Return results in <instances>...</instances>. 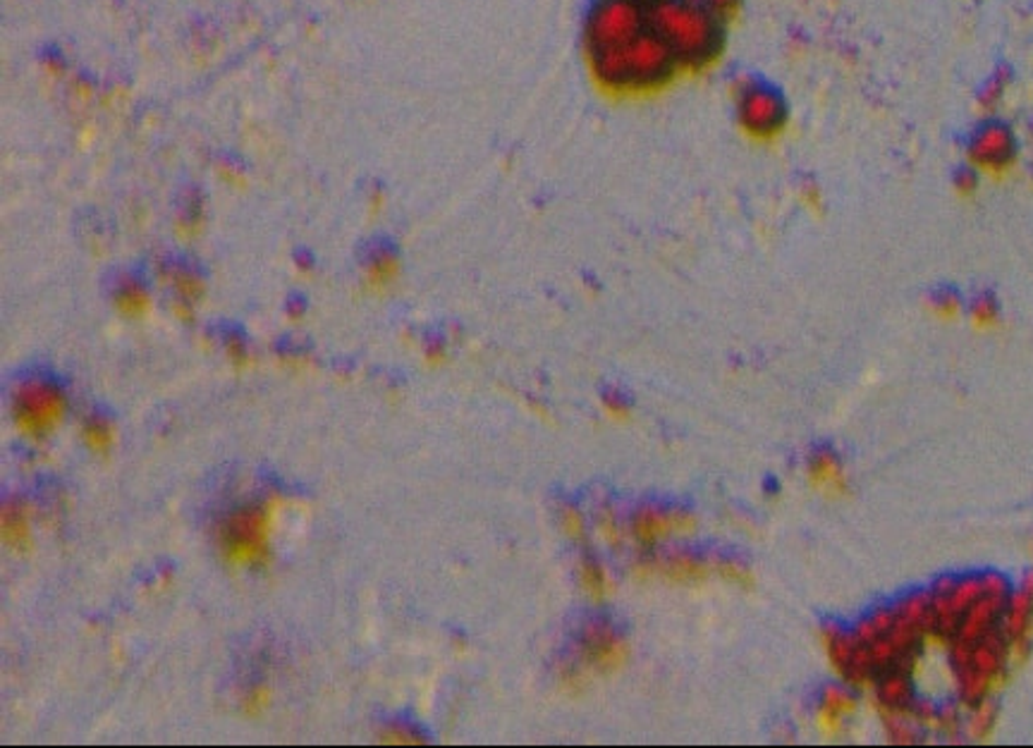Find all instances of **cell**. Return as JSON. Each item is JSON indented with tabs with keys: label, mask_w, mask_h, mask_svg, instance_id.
I'll list each match as a JSON object with an SVG mask.
<instances>
[{
	"label": "cell",
	"mask_w": 1033,
	"mask_h": 748,
	"mask_svg": "<svg viewBox=\"0 0 1033 748\" xmlns=\"http://www.w3.org/2000/svg\"><path fill=\"white\" fill-rule=\"evenodd\" d=\"M625 655H627V649H625V641L617 637L615 631L610 629H596V631H589L586 633V643H584V651H582V657H584V663L589 667H594L598 672H608V669H617L622 665L625 661Z\"/></svg>",
	"instance_id": "obj_12"
},
{
	"label": "cell",
	"mask_w": 1033,
	"mask_h": 748,
	"mask_svg": "<svg viewBox=\"0 0 1033 748\" xmlns=\"http://www.w3.org/2000/svg\"><path fill=\"white\" fill-rule=\"evenodd\" d=\"M856 710V699L847 689H826L821 708H818V725L823 732H838Z\"/></svg>",
	"instance_id": "obj_15"
},
{
	"label": "cell",
	"mask_w": 1033,
	"mask_h": 748,
	"mask_svg": "<svg viewBox=\"0 0 1033 748\" xmlns=\"http://www.w3.org/2000/svg\"><path fill=\"white\" fill-rule=\"evenodd\" d=\"M876 703L888 715H910L916 703L912 669H888L876 677Z\"/></svg>",
	"instance_id": "obj_9"
},
{
	"label": "cell",
	"mask_w": 1033,
	"mask_h": 748,
	"mask_svg": "<svg viewBox=\"0 0 1033 748\" xmlns=\"http://www.w3.org/2000/svg\"><path fill=\"white\" fill-rule=\"evenodd\" d=\"M1014 151L1017 149H1014L1012 136L1007 134L1005 130H998V127H995V130H986L984 134L976 139L972 154H974L976 163H981V166L1000 168V166H1007V163L1012 161Z\"/></svg>",
	"instance_id": "obj_14"
},
{
	"label": "cell",
	"mask_w": 1033,
	"mask_h": 748,
	"mask_svg": "<svg viewBox=\"0 0 1033 748\" xmlns=\"http://www.w3.org/2000/svg\"><path fill=\"white\" fill-rule=\"evenodd\" d=\"M649 17L682 72L705 70L721 58L727 20L715 15L701 0H658L649 5Z\"/></svg>",
	"instance_id": "obj_2"
},
{
	"label": "cell",
	"mask_w": 1033,
	"mask_h": 748,
	"mask_svg": "<svg viewBox=\"0 0 1033 748\" xmlns=\"http://www.w3.org/2000/svg\"><path fill=\"white\" fill-rule=\"evenodd\" d=\"M691 526H694V519L691 517H685L679 512L649 510L634 519L632 536L637 543L651 548V545H656L673 534H682V531H689Z\"/></svg>",
	"instance_id": "obj_10"
},
{
	"label": "cell",
	"mask_w": 1033,
	"mask_h": 748,
	"mask_svg": "<svg viewBox=\"0 0 1033 748\" xmlns=\"http://www.w3.org/2000/svg\"><path fill=\"white\" fill-rule=\"evenodd\" d=\"M68 414V400L62 390L46 383V380H27L15 390L12 400V418L17 434L27 440L41 442L60 428Z\"/></svg>",
	"instance_id": "obj_5"
},
{
	"label": "cell",
	"mask_w": 1033,
	"mask_h": 748,
	"mask_svg": "<svg viewBox=\"0 0 1033 748\" xmlns=\"http://www.w3.org/2000/svg\"><path fill=\"white\" fill-rule=\"evenodd\" d=\"M278 522V500L242 504L221 519L216 548L221 560L239 572H261L273 560V536Z\"/></svg>",
	"instance_id": "obj_3"
},
{
	"label": "cell",
	"mask_w": 1033,
	"mask_h": 748,
	"mask_svg": "<svg viewBox=\"0 0 1033 748\" xmlns=\"http://www.w3.org/2000/svg\"><path fill=\"white\" fill-rule=\"evenodd\" d=\"M116 304L122 313L142 316L149 309V292L136 285H128L118 292Z\"/></svg>",
	"instance_id": "obj_18"
},
{
	"label": "cell",
	"mask_w": 1033,
	"mask_h": 748,
	"mask_svg": "<svg viewBox=\"0 0 1033 748\" xmlns=\"http://www.w3.org/2000/svg\"><path fill=\"white\" fill-rule=\"evenodd\" d=\"M82 440L98 458H108L110 450L116 448V430L104 418H86L82 424Z\"/></svg>",
	"instance_id": "obj_17"
},
{
	"label": "cell",
	"mask_w": 1033,
	"mask_h": 748,
	"mask_svg": "<svg viewBox=\"0 0 1033 748\" xmlns=\"http://www.w3.org/2000/svg\"><path fill=\"white\" fill-rule=\"evenodd\" d=\"M809 480L816 490H821L823 496L830 498H840L847 492V476L845 468H842L840 460L833 452L821 450L814 454L809 462Z\"/></svg>",
	"instance_id": "obj_13"
},
{
	"label": "cell",
	"mask_w": 1033,
	"mask_h": 748,
	"mask_svg": "<svg viewBox=\"0 0 1033 748\" xmlns=\"http://www.w3.org/2000/svg\"><path fill=\"white\" fill-rule=\"evenodd\" d=\"M395 275H397V261H395L393 257L376 259V261L369 265V271H367L369 283H371L373 287H385L388 283L395 281Z\"/></svg>",
	"instance_id": "obj_21"
},
{
	"label": "cell",
	"mask_w": 1033,
	"mask_h": 748,
	"mask_svg": "<svg viewBox=\"0 0 1033 748\" xmlns=\"http://www.w3.org/2000/svg\"><path fill=\"white\" fill-rule=\"evenodd\" d=\"M1000 633L1010 645L1014 663L1029 655L1033 639V572H1029L1017 589L1012 586L1010 595H1007Z\"/></svg>",
	"instance_id": "obj_8"
},
{
	"label": "cell",
	"mask_w": 1033,
	"mask_h": 748,
	"mask_svg": "<svg viewBox=\"0 0 1033 748\" xmlns=\"http://www.w3.org/2000/svg\"><path fill=\"white\" fill-rule=\"evenodd\" d=\"M701 3L709 10H713L715 15H721L723 20L733 17L739 8V0H701Z\"/></svg>",
	"instance_id": "obj_25"
},
{
	"label": "cell",
	"mask_w": 1033,
	"mask_h": 748,
	"mask_svg": "<svg viewBox=\"0 0 1033 748\" xmlns=\"http://www.w3.org/2000/svg\"><path fill=\"white\" fill-rule=\"evenodd\" d=\"M930 593V613H934V633L930 639L950 645L962 617L986 593L984 574L942 577Z\"/></svg>",
	"instance_id": "obj_6"
},
{
	"label": "cell",
	"mask_w": 1033,
	"mask_h": 748,
	"mask_svg": "<svg viewBox=\"0 0 1033 748\" xmlns=\"http://www.w3.org/2000/svg\"><path fill=\"white\" fill-rule=\"evenodd\" d=\"M271 703V689L269 687H254L242 701V710L247 715H259Z\"/></svg>",
	"instance_id": "obj_22"
},
{
	"label": "cell",
	"mask_w": 1033,
	"mask_h": 748,
	"mask_svg": "<svg viewBox=\"0 0 1033 748\" xmlns=\"http://www.w3.org/2000/svg\"><path fill=\"white\" fill-rule=\"evenodd\" d=\"M582 589L589 593V598H594V601H603L608 595V579H606V572H603V569L594 562H589L584 565L582 569Z\"/></svg>",
	"instance_id": "obj_19"
},
{
	"label": "cell",
	"mask_w": 1033,
	"mask_h": 748,
	"mask_svg": "<svg viewBox=\"0 0 1033 748\" xmlns=\"http://www.w3.org/2000/svg\"><path fill=\"white\" fill-rule=\"evenodd\" d=\"M586 62L596 84L622 96L661 92L682 72L651 22L632 39L586 54Z\"/></svg>",
	"instance_id": "obj_1"
},
{
	"label": "cell",
	"mask_w": 1033,
	"mask_h": 748,
	"mask_svg": "<svg viewBox=\"0 0 1033 748\" xmlns=\"http://www.w3.org/2000/svg\"><path fill=\"white\" fill-rule=\"evenodd\" d=\"M0 541L15 555H29L34 550V526L27 504H3V510H0Z\"/></svg>",
	"instance_id": "obj_11"
},
{
	"label": "cell",
	"mask_w": 1033,
	"mask_h": 748,
	"mask_svg": "<svg viewBox=\"0 0 1033 748\" xmlns=\"http://www.w3.org/2000/svg\"><path fill=\"white\" fill-rule=\"evenodd\" d=\"M972 319L978 325H990L995 319H998V307L990 299H978L972 307Z\"/></svg>",
	"instance_id": "obj_24"
},
{
	"label": "cell",
	"mask_w": 1033,
	"mask_h": 748,
	"mask_svg": "<svg viewBox=\"0 0 1033 748\" xmlns=\"http://www.w3.org/2000/svg\"><path fill=\"white\" fill-rule=\"evenodd\" d=\"M560 524H562L565 534L570 536L572 541H582V536H584V519H582V514H579L577 510H572V507H567V510L562 512Z\"/></svg>",
	"instance_id": "obj_23"
},
{
	"label": "cell",
	"mask_w": 1033,
	"mask_h": 748,
	"mask_svg": "<svg viewBox=\"0 0 1033 748\" xmlns=\"http://www.w3.org/2000/svg\"><path fill=\"white\" fill-rule=\"evenodd\" d=\"M998 725V708L988 701L976 703L972 708H964V737L972 741H984L995 732Z\"/></svg>",
	"instance_id": "obj_16"
},
{
	"label": "cell",
	"mask_w": 1033,
	"mask_h": 748,
	"mask_svg": "<svg viewBox=\"0 0 1033 748\" xmlns=\"http://www.w3.org/2000/svg\"><path fill=\"white\" fill-rule=\"evenodd\" d=\"M665 574L677 581H699L703 577H709V567L697 560H689V557H682V560H673L670 565H667Z\"/></svg>",
	"instance_id": "obj_20"
},
{
	"label": "cell",
	"mask_w": 1033,
	"mask_h": 748,
	"mask_svg": "<svg viewBox=\"0 0 1033 748\" xmlns=\"http://www.w3.org/2000/svg\"><path fill=\"white\" fill-rule=\"evenodd\" d=\"M737 122L753 139H773L787 124V104L773 86L749 82L737 88Z\"/></svg>",
	"instance_id": "obj_7"
},
{
	"label": "cell",
	"mask_w": 1033,
	"mask_h": 748,
	"mask_svg": "<svg viewBox=\"0 0 1033 748\" xmlns=\"http://www.w3.org/2000/svg\"><path fill=\"white\" fill-rule=\"evenodd\" d=\"M637 3H641V5H646V8H649V5H653V3H658V0H637Z\"/></svg>",
	"instance_id": "obj_26"
},
{
	"label": "cell",
	"mask_w": 1033,
	"mask_h": 748,
	"mask_svg": "<svg viewBox=\"0 0 1033 748\" xmlns=\"http://www.w3.org/2000/svg\"><path fill=\"white\" fill-rule=\"evenodd\" d=\"M1012 651L1000 631L974 643H950V672L957 703L972 708L998 691L1012 667Z\"/></svg>",
	"instance_id": "obj_4"
}]
</instances>
